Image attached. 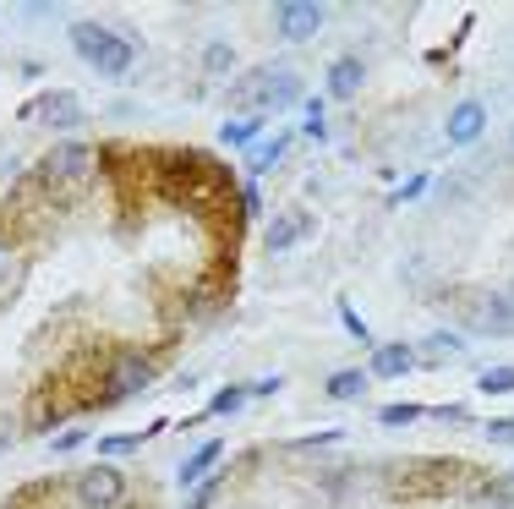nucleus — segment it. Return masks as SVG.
I'll return each instance as SVG.
<instances>
[{
	"label": "nucleus",
	"mask_w": 514,
	"mask_h": 509,
	"mask_svg": "<svg viewBox=\"0 0 514 509\" xmlns=\"http://www.w3.org/2000/svg\"><path fill=\"white\" fill-rule=\"evenodd\" d=\"M460 482H465L460 460H411L400 477H389V493L405 504H427V499H449Z\"/></svg>",
	"instance_id": "f257e3e1"
},
{
	"label": "nucleus",
	"mask_w": 514,
	"mask_h": 509,
	"mask_svg": "<svg viewBox=\"0 0 514 509\" xmlns=\"http://www.w3.org/2000/svg\"><path fill=\"white\" fill-rule=\"evenodd\" d=\"M72 50L83 55V66H93L99 77H126L132 72V44L104 22H72Z\"/></svg>",
	"instance_id": "f03ea898"
},
{
	"label": "nucleus",
	"mask_w": 514,
	"mask_h": 509,
	"mask_svg": "<svg viewBox=\"0 0 514 509\" xmlns=\"http://www.w3.org/2000/svg\"><path fill=\"white\" fill-rule=\"evenodd\" d=\"M148 384H154V362H148V356L121 351V356L104 362V406H110V400L137 395V389H148Z\"/></svg>",
	"instance_id": "7ed1b4c3"
},
{
	"label": "nucleus",
	"mask_w": 514,
	"mask_h": 509,
	"mask_svg": "<svg viewBox=\"0 0 514 509\" xmlns=\"http://www.w3.org/2000/svg\"><path fill=\"white\" fill-rule=\"evenodd\" d=\"M296 99H301V77L285 72V66H268V72H257V83L247 88L252 115H274V110H285V104H296Z\"/></svg>",
	"instance_id": "20e7f679"
},
{
	"label": "nucleus",
	"mask_w": 514,
	"mask_h": 509,
	"mask_svg": "<svg viewBox=\"0 0 514 509\" xmlns=\"http://www.w3.org/2000/svg\"><path fill=\"white\" fill-rule=\"evenodd\" d=\"M83 176H88V143H61L39 159V187H50V192L77 187Z\"/></svg>",
	"instance_id": "39448f33"
},
{
	"label": "nucleus",
	"mask_w": 514,
	"mask_h": 509,
	"mask_svg": "<svg viewBox=\"0 0 514 509\" xmlns=\"http://www.w3.org/2000/svg\"><path fill=\"white\" fill-rule=\"evenodd\" d=\"M465 318L482 334H514V296L509 291H476L465 302Z\"/></svg>",
	"instance_id": "423d86ee"
},
{
	"label": "nucleus",
	"mask_w": 514,
	"mask_h": 509,
	"mask_svg": "<svg viewBox=\"0 0 514 509\" xmlns=\"http://www.w3.org/2000/svg\"><path fill=\"white\" fill-rule=\"evenodd\" d=\"M274 22H279V39L285 44H307L323 28V6L318 0H285V6H274Z\"/></svg>",
	"instance_id": "0eeeda50"
},
{
	"label": "nucleus",
	"mask_w": 514,
	"mask_h": 509,
	"mask_svg": "<svg viewBox=\"0 0 514 509\" xmlns=\"http://www.w3.org/2000/svg\"><path fill=\"white\" fill-rule=\"evenodd\" d=\"M28 115L44 126H55V132H72V126H83V99L66 94V88H50V94H39L28 104Z\"/></svg>",
	"instance_id": "6e6552de"
},
{
	"label": "nucleus",
	"mask_w": 514,
	"mask_h": 509,
	"mask_svg": "<svg viewBox=\"0 0 514 509\" xmlns=\"http://www.w3.org/2000/svg\"><path fill=\"white\" fill-rule=\"evenodd\" d=\"M77 499H83L88 509H115L126 499V477L115 466H88L83 482H77Z\"/></svg>",
	"instance_id": "1a4fd4ad"
},
{
	"label": "nucleus",
	"mask_w": 514,
	"mask_h": 509,
	"mask_svg": "<svg viewBox=\"0 0 514 509\" xmlns=\"http://www.w3.org/2000/svg\"><path fill=\"white\" fill-rule=\"evenodd\" d=\"M487 132V110L476 99H465V104H454L449 110V121H443V137H449L454 148H465V143H476V137Z\"/></svg>",
	"instance_id": "9d476101"
},
{
	"label": "nucleus",
	"mask_w": 514,
	"mask_h": 509,
	"mask_svg": "<svg viewBox=\"0 0 514 509\" xmlns=\"http://www.w3.org/2000/svg\"><path fill=\"white\" fill-rule=\"evenodd\" d=\"M416 373V351L411 345H378V351H372V367H367V378H411Z\"/></svg>",
	"instance_id": "9b49d317"
},
{
	"label": "nucleus",
	"mask_w": 514,
	"mask_h": 509,
	"mask_svg": "<svg viewBox=\"0 0 514 509\" xmlns=\"http://www.w3.org/2000/svg\"><path fill=\"white\" fill-rule=\"evenodd\" d=\"M219 460H225V444H219V438H208V444H197L192 455L181 460V471H175V482H181V488H197V482H203L208 471L219 466Z\"/></svg>",
	"instance_id": "f8f14e48"
},
{
	"label": "nucleus",
	"mask_w": 514,
	"mask_h": 509,
	"mask_svg": "<svg viewBox=\"0 0 514 509\" xmlns=\"http://www.w3.org/2000/svg\"><path fill=\"white\" fill-rule=\"evenodd\" d=\"M361 77H367V66H361L356 55H340V61L329 66V94L334 99H350L361 88Z\"/></svg>",
	"instance_id": "ddd939ff"
},
{
	"label": "nucleus",
	"mask_w": 514,
	"mask_h": 509,
	"mask_svg": "<svg viewBox=\"0 0 514 509\" xmlns=\"http://www.w3.org/2000/svg\"><path fill=\"white\" fill-rule=\"evenodd\" d=\"M296 236H301V219H296V214H279L274 225H268L263 247H268V252H290V247H296Z\"/></svg>",
	"instance_id": "4468645a"
},
{
	"label": "nucleus",
	"mask_w": 514,
	"mask_h": 509,
	"mask_svg": "<svg viewBox=\"0 0 514 509\" xmlns=\"http://www.w3.org/2000/svg\"><path fill=\"white\" fill-rule=\"evenodd\" d=\"M361 389H367V373H361V367H345V373L329 378V395L334 400H361Z\"/></svg>",
	"instance_id": "2eb2a0df"
},
{
	"label": "nucleus",
	"mask_w": 514,
	"mask_h": 509,
	"mask_svg": "<svg viewBox=\"0 0 514 509\" xmlns=\"http://www.w3.org/2000/svg\"><path fill=\"white\" fill-rule=\"evenodd\" d=\"M50 499H55V482H39V488L11 493V504H6V509H50Z\"/></svg>",
	"instance_id": "dca6fc26"
},
{
	"label": "nucleus",
	"mask_w": 514,
	"mask_h": 509,
	"mask_svg": "<svg viewBox=\"0 0 514 509\" xmlns=\"http://www.w3.org/2000/svg\"><path fill=\"white\" fill-rule=\"evenodd\" d=\"M263 126H268V115H241V121H230V126H225V143H252Z\"/></svg>",
	"instance_id": "f3484780"
},
{
	"label": "nucleus",
	"mask_w": 514,
	"mask_h": 509,
	"mask_svg": "<svg viewBox=\"0 0 514 509\" xmlns=\"http://www.w3.org/2000/svg\"><path fill=\"white\" fill-rule=\"evenodd\" d=\"M476 389L482 395H514V367H493V373L476 378Z\"/></svg>",
	"instance_id": "a211bd4d"
},
{
	"label": "nucleus",
	"mask_w": 514,
	"mask_h": 509,
	"mask_svg": "<svg viewBox=\"0 0 514 509\" xmlns=\"http://www.w3.org/2000/svg\"><path fill=\"white\" fill-rule=\"evenodd\" d=\"M416 416H422V406H411V400H394V406L378 411V422H383V427H411Z\"/></svg>",
	"instance_id": "6ab92c4d"
},
{
	"label": "nucleus",
	"mask_w": 514,
	"mask_h": 509,
	"mask_svg": "<svg viewBox=\"0 0 514 509\" xmlns=\"http://www.w3.org/2000/svg\"><path fill=\"white\" fill-rule=\"evenodd\" d=\"M247 395H252V389H219V395H214V406H208V416H230V411H241V406H247Z\"/></svg>",
	"instance_id": "aec40b11"
},
{
	"label": "nucleus",
	"mask_w": 514,
	"mask_h": 509,
	"mask_svg": "<svg viewBox=\"0 0 514 509\" xmlns=\"http://www.w3.org/2000/svg\"><path fill=\"white\" fill-rule=\"evenodd\" d=\"M208 77H230V61H236V55H230V44H208Z\"/></svg>",
	"instance_id": "412c9836"
},
{
	"label": "nucleus",
	"mask_w": 514,
	"mask_h": 509,
	"mask_svg": "<svg viewBox=\"0 0 514 509\" xmlns=\"http://www.w3.org/2000/svg\"><path fill=\"white\" fill-rule=\"evenodd\" d=\"M285 143H290V137H274V143H268V148H263V154H252V176H263V170H268V165H274V159H279V154H285Z\"/></svg>",
	"instance_id": "4be33fe9"
},
{
	"label": "nucleus",
	"mask_w": 514,
	"mask_h": 509,
	"mask_svg": "<svg viewBox=\"0 0 514 509\" xmlns=\"http://www.w3.org/2000/svg\"><path fill=\"white\" fill-rule=\"evenodd\" d=\"M137 449V438L132 433H110V438H99V455H132Z\"/></svg>",
	"instance_id": "5701e85b"
},
{
	"label": "nucleus",
	"mask_w": 514,
	"mask_h": 509,
	"mask_svg": "<svg viewBox=\"0 0 514 509\" xmlns=\"http://www.w3.org/2000/svg\"><path fill=\"white\" fill-rule=\"evenodd\" d=\"M340 318H345V334H350V340H367V334H372V329H367V323H361V318H356V307H350V302H345V296H340Z\"/></svg>",
	"instance_id": "b1692460"
},
{
	"label": "nucleus",
	"mask_w": 514,
	"mask_h": 509,
	"mask_svg": "<svg viewBox=\"0 0 514 509\" xmlns=\"http://www.w3.org/2000/svg\"><path fill=\"white\" fill-rule=\"evenodd\" d=\"M487 438H493V444H514V416H498V422H487Z\"/></svg>",
	"instance_id": "393cba45"
},
{
	"label": "nucleus",
	"mask_w": 514,
	"mask_h": 509,
	"mask_svg": "<svg viewBox=\"0 0 514 509\" xmlns=\"http://www.w3.org/2000/svg\"><path fill=\"white\" fill-rule=\"evenodd\" d=\"M422 187H427V176L405 181V187H400V198H394V203H411V198H422Z\"/></svg>",
	"instance_id": "a878e982"
},
{
	"label": "nucleus",
	"mask_w": 514,
	"mask_h": 509,
	"mask_svg": "<svg viewBox=\"0 0 514 509\" xmlns=\"http://www.w3.org/2000/svg\"><path fill=\"white\" fill-rule=\"evenodd\" d=\"M208 504H214V482H208V488H197V493H192V504H186V509H208Z\"/></svg>",
	"instance_id": "bb28decb"
},
{
	"label": "nucleus",
	"mask_w": 514,
	"mask_h": 509,
	"mask_svg": "<svg viewBox=\"0 0 514 509\" xmlns=\"http://www.w3.org/2000/svg\"><path fill=\"white\" fill-rule=\"evenodd\" d=\"M6 444H11V422L0 416V449H6Z\"/></svg>",
	"instance_id": "cd10ccee"
}]
</instances>
